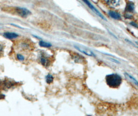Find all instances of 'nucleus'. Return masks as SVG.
<instances>
[{
    "mask_svg": "<svg viewBox=\"0 0 138 116\" xmlns=\"http://www.w3.org/2000/svg\"><path fill=\"white\" fill-rule=\"evenodd\" d=\"M109 60H111V61L114 62V63H119V62H118V60H115V59H113V58H110Z\"/></svg>",
    "mask_w": 138,
    "mask_h": 116,
    "instance_id": "nucleus-14",
    "label": "nucleus"
},
{
    "mask_svg": "<svg viewBox=\"0 0 138 116\" xmlns=\"http://www.w3.org/2000/svg\"><path fill=\"white\" fill-rule=\"evenodd\" d=\"M105 1L109 4H113L116 2V0H105Z\"/></svg>",
    "mask_w": 138,
    "mask_h": 116,
    "instance_id": "nucleus-13",
    "label": "nucleus"
},
{
    "mask_svg": "<svg viewBox=\"0 0 138 116\" xmlns=\"http://www.w3.org/2000/svg\"><path fill=\"white\" fill-rule=\"evenodd\" d=\"M40 62H41V63H42V64L44 65V66H45V65L47 63V59H46L45 57H44V56L41 57V59H40Z\"/></svg>",
    "mask_w": 138,
    "mask_h": 116,
    "instance_id": "nucleus-11",
    "label": "nucleus"
},
{
    "mask_svg": "<svg viewBox=\"0 0 138 116\" xmlns=\"http://www.w3.org/2000/svg\"><path fill=\"white\" fill-rule=\"evenodd\" d=\"M135 9V5L131 2H129L127 4L126 7V11L128 12H132Z\"/></svg>",
    "mask_w": 138,
    "mask_h": 116,
    "instance_id": "nucleus-7",
    "label": "nucleus"
},
{
    "mask_svg": "<svg viewBox=\"0 0 138 116\" xmlns=\"http://www.w3.org/2000/svg\"><path fill=\"white\" fill-rule=\"evenodd\" d=\"M109 15L110 16L111 18L114 19L115 20H121V16L120 14L118 13L117 12H115L114 11H109Z\"/></svg>",
    "mask_w": 138,
    "mask_h": 116,
    "instance_id": "nucleus-5",
    "label": "nucleus"
},
{
    "mask_svg": "<svg viewBox=\"0 0 138 116\" xmlns=\"http://www.w3.org/2000/svg\"><path fill=\"white\" fill-rule=\"evenodd\" d=\"M3 49V46H2V45H0V55L1 54V53H2V52Z\"/></svg>",
    "mask_w": 138,
    "mask_h": 116,
    "instance_id": "nucleus-16",
    "label": "nucleus"
},
{
    "mask_svg": "<svg viewBox=\"0 0 138 116\" xmlns=\"http://www.w3.org/2000/svg\"><path fill=\"white\" fill-rule=\"evenodd\" d=\"M125 76H126V77H128L130 79V80H131L133 83H134L135 84H136V86H137L138 85V82H137V81L136 80V79L135 78H133L132 76H131V75H130L129 74H128V73H125Z\"/></svg>",
    "mask_w": 138,
    "mask_h": 116,
    "instance_id": "nucleus-10",
    "label": "nucleus"
},
{
    "mask_svg": "<svg viewBox=\"0 0 138 116\" xmlns=\"http://www.w3.org/2000/svg\"><path fill=\"white\" fill-rule=\"evenodd\" d=\"M75 48L76 49H77L78 51H79L80 52H81V53H84V54H86L87 55L91 56H95V54L93 53H92V52H91V51H86L85 50L81 49V48H80L79 47H78V46H75Z\"/></svg>",
    "mask_w": 138,
    "mask_h": 116,
    "instance_id": "nucleus-6",
    "label": "nucleus"
},
{
    "mask_svg": "<svg viewBox=\"0 0 138 116\" xmlns=\"http://www.w3.org/2000/svg\"><path fill=\"white\" fill-rule=\"evenodd\" d=\"M83 1L84 3H85L86 4V5L87 6H88L92 11H93L96 15H97L98 16H99V17H100L101 18H102L103 19L105 20V21H107V19L105 17H104V16L102 15V13H101L97 9H96L92 4H91L90 3V2L88 1V0H82Z\"/></svg>",
    "mask_w": 138,
    "mask_h": 116,
    "instance_id": "nucleus-3",
    "label": "nucleus"
},
{
    "mask_svg": "<svg viewBox=\"0 0 138 116\" xmlns=\"http://www.w3.org/2000/svg\"><path fill=\"white\" fill-rule=\"evenodd\" d=\"M3 36L4 37H5L6 38L12 39L17 38V37L18 36V35L15 33V32H4Z\"/></svg>",
    "mask_w": 138,
    "mask_h": 116,
    "instance_id": "nucleus-4",
    "label": "nucleus"
},
{
    "mask_svg": "<svg viewBox=\"0 0 138 116\" xmlns=\"http://www.w3.org/2000/svg\"><path fill=\"white\" fill-rule=\"evenodd\" d=\"M17 58L19 59L20 61H23L24 59V57L23 56H22L21 54H18L17 55Z\"/></svg>",
    "mask_w": 138,
    "mask_h": 116,
    "instance_id": "nucleus-12",
    "label": "nucleus"
},
{
    "mask_svg": "<svg viewBox=\"0 0 138 116\" xmlns=\"http://www.w3.org/2000/svg\"><path fill=\"white\" fill-rule=\"evenodd\" d=\"M39 45L40 46H42V47H45V48H49L51 47L52 46V44L48 42H46L43 41H40L39 42Z\"/></svg>",
    "mask_w": 138,
    "mask_h": 116,
    "instance_id": "nucleus-8",
    "label": "nucleus"
},
{
    "mask_svg": "<svg viewBox=\"0 0 138 116\" xmlns=\"http://www.w3.org/2000/svg\"><path fill=\"white\" fill-rule=\"evenodd\" d=\"M16 11L18 15L21 17H26L31 14V11L24 8L17 7L16 8Z\"/></svg>",
    "mask_w": 138,
    "mask_h": 116,
    "instance_id": "nucleus-2",
    "label": "nucleus"
},
{
    "mask_svg": "<svg viewBox=\"0 0 138 116\" xmlns=\"http://www.w3.org/2000/svg\"><path fill=\"white\" fill-rule=\"evenodd\" d=\"M108 85L112 88H116L120 86L122 82V77L117 74H108L105 77Z\"/></svg>",
    "mask_w": 138,
    "mask_h": 116,
    "instance_id": "nucleus-1",
    "label": "nucleus"
},
{
    "mask_svg": "<svg viewBox=\"0 0 138 116\" xmlns=\"http://www.w3.org/2000/svg\"><path fill=\"white\" fill-rule=\"evenodd\" d=\"M130 24H131V25H132L133 26H135V27H136V28H137V27H138L137 24H136V23H135V22H131V23H130Z\"/></svg>",
    "mask_w": 138,
    "mask_h": 116,
    "instance_id": "nucleus-15",
    "label": "nucleus"
},
{
    "mask_svg": "<svg viewBox=\"0 0 138 116\" xmlns=\"http://www.w3.org/2000/svg\"><path fill=\"white\" fill-rule=\"evenodd\" d=\"M46 82L48 84H50L52 83L53 81V77L51 74H48V75L46 76Z\"/></svg>",
    "mask_w": 138,
    "mask_h": 116,
    "instance_id": "nucleus-9",
    "label": "nucleus"
}]
</instances>
